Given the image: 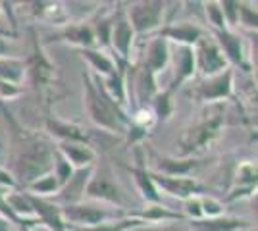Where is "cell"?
<instances>
[{"instance_id":"19","label":"cell","mask_w":258,"mask_h":231,"mask_svg":"<svg viewBox=\"0 0 258 231\" xmlns=\"http://www.w3.org/2000/svg\"><path fill=\"white\" fill-rule=\"evenodd\" d=\"M54 41H62V43H70L74 46L83 48H95V33L93 27L87 23H70L66 25L60 33L54 35Z\"/></svg>"},{"instance_id":"27","label":"cell","mask_w":258,"mask_h":231,"mask_svg":"<svg viewBox=\"0 0 258 231\" xmlns=\"http://www.w3.org/2000/svg\"><path fill=\"white\" fill-rule=\"evenodd\" d=\"M29 73H31L35 85H43V87H48L50 79L54 77V67L46 62V58L43 56L41 48L35 43V50H33L31 62H29Z\"/></svg>"},{"instance_id":"39","label":"cell","mask_w":258,"mask_h":231,"mask_svg":"<svg viewBox=\"0 0 258 231\" xmlns=\"http://www.w3.org/2000/svg\"><path fill=\"white\" fill-rule=\"evenodd\" d=\"M133 231H185L183 227H177V225H168V223H164V225H145V227H137V229Z\"/></svg>"},{"instance_id":"13","label":"cell","mask_w":258,"mask_h":231,"mask_svg":"<svg viewBox=\"0 0 258 231\" xmlns=\"http://www.w3.org/2000/svg\"><path fill=\"white\" fill-rule=\"evenodd\" d=\"M27 197H29V202H31L33 212H35V220L39 223H44L50 231H66V223L62 220V214H60V206L56 202L35 197L29 193H27Z\"/></svg>"},{"instance_id":"42","label":"cell","mask_w":258,"mask_h":231,"mask_svg":"<svg viewBox=\"0 0 258 231\" xmlns=\"http://www.w3.org/2000/svg\"><path fill=\"white\" fill-rule=\"evenodd\" d=\"M0 37H4V39H8V37H16V33H12L8 29H4V27H0Z\"/></svg>"},{"instance_id":"5","label":"cell","mask_w":258,"mask_h":231,"mask_svg":"<svg viewBox=\"0 0 258 231\" xmlns=\"http://www.w3.org/2000/svg\"><path fill=\"white\" fill-rule=\"evenodd\" d=\"M195 67L203 73V77H212L222 73L229 67L226 56L222 54L220 46L216 44L212 35H203L193 46Z\"/></svg>"},{"instance_id":"29","label":"cell","mask_w":258,"mask_h":231,"mask_svg":"<svg viewBox=\"0 0 258 231\" xmlns=\"http://www.w3.org/2000/svg\"><path fill=\"white\" fill-rule=\"evenodd\" d=\"M172 97H173V93L168 87L162 89V91H158V93L154 95V99H152V108H154V116H156L158 120H162V121L170 120V116H172V112H173Z\"/></svg>"},{"instance_id":"25","label":"cell","mask_w":258,"mask_h":231,"mask_svg":"<svg viewBox=\"0 0 258 231\" xmlns=\"http://www.w3.org/2000/svg\"><path fill=\"white\" fill-rule=\"evenodd\" d=\"M81 58H85L87 62L91 64V67L95 69V75L98 77H108L110 73L116 71V66H118L114 62V58H110L106 52H102L98 48H83Z\"/></svg>"},{"instance_id":"14","label":"cell","mask_w":258,"mask_h":231,"mask_svg":"<svg viewBox=\"0 0 258 231\" xmlns=\"http://www.w3.org/2000/svg\"><path fill=\"white\" fill-rule=\"evenodd\" d=\"M216 44L220 46L222 54L226 56L227 64L231 66H245V50H243V41L233 29H222V31H212Z\"/></svg>"},{"instance_id":"17","label":"cell","mask_w":258,"mask_h":231,"mask_svg":"<svg viewBox=\"0 0 258 231\" xmlns=\"http://www.w3.org/2000/svg\"><path fill=\"white\" fill-rule=\"evenodd\" d=\"M205 35V31L189 22L173 23V25H166L160 31V37L166 41H173L179 46H195V43Z\"/></svg>"},{"instance_id":"21","label":"cell","mask_w":258,"mask_h":231,"mask_svg":"<svg viewBox=\"0 0 258 231\" xmlns=\"http://www.w3.org/2000/svg\"><path fill=\"white\" fill-rule=\"evenodd\" d=\"M168 62H170V46H168V41L158 35V37L151 39V43L147 46V54H145L143 66L156 75L158 71H162L164 67L168 66Z\"/></svg>"},{"instance_id":"28","label":"cell","mask_w":258,"mask_h":231,"mask_svg":"<svg viewBox=\"0 0 258 231\" xmlns=\"http://www.w3.org/2000/svg\"><path fill=\"white\" fill-rule=\"evenodd\" d=\"M25 73V64L22 60H14L8 56L0 58V81L10 83V85H20Z\"/></svg>"},{"instance_id":"6","label":"cell","mask_w":258,"mask_h":231,"mask_svg":"<svg viewBox=\"0 0 258 231\" xmlns=\"http://www.w3.org/2000/svg\"><path fill=\"white\" fill-rule=\"evenodd\" d=\"M231 93H233V67H227L222 73L205 77L201 83H197L189 91V97H193L197 102L216 104L220 100L229 99Z\"/></svg>"},{"instance_id":"23","label":"cell","mask_w":258,"mask_h":231,"mask_svg":"<svg viewBox=\"0 0 258 231\" xmlns=\"http://www.w3.org/2000/svg\"><path fill=\"white\" fill-rule=\"evenodd\" d=\"M46 131L54 135L56 139H60V143L68 141V143L89 144V135L76 123H68V121L56 120V118H46Z\"/></svg>"},{"instance_id":"15","label":"cell","mask_w":258,"mask_h":231,"mask_svg":"<svg viewBox=\"0 0 258 231\" xmlns=\"http://www.w3.org/2000/svg\"><path fill=\"white\" fill-rule=\"evenodd\" d=\"M135 158H137V166L127 168V170H129V174L133 176V179H135V185L139 189L141 197L145 198L147 202H151V204H162L160 191L152 183L151 176H149V170H147L145 160H143V152H141L139 148H137V152H135Z\"/></svg>"},{"instance_id":"24","label":"cell","mask_w":258,"mask_h":231,"mask_svg":"<svg viewBox=\"0 0 258 231\" xmlns=\"http://www.w3.org/2000/svg\"><path fill=\"white\" fill-rule=\"evenodd\" d=\"M151 225L147 221L139 220L135 216H123V218H112V220L100 221L91 227H66V231H133L137 227Z\"/></svg>"},{"instance_id":"40","label":"cell","mask_w":258,"mask_h":231,"mask_svg":"<svg viewBox=\"0 0 258 231\" xmlns=\"http://www.w3.org/2000/svg\"><path fill=\"white\" fill-rule=\"evenodd\" d=\"M8 52H10V44H8V41L4 37H0V58L8 56Z\"/></svg>"},{"instance_id":"31","label":"cell","mask_w":258,"mask_h":231,"mask_svg":"<svg viewBox=\"0 0 258 231\" xmlns=\"http://www.w3.org/2000/svg\"><path fill=\"white\" fill-rule=\"evenodd\" d=\"M112 22H114V14H112V16H104V18H100V20L95 23V27H93V33H95V44H98L100 48H110Z\"/></svg>"},{"instance_id":"12","label":"cell","mask_w":258,"mask_h":231,"mask_svg":"<svg viewBox=\"0 0 258 231\" xmlns=\"http://www.w3.org/2000/svg\"><path fill=\"white\" fill-rule=\"evenodd\" d=\"M152 166H154V174L168 177H189L195 170L201 166L199 160L195 158H173V156H152Z\"/></svg>"},{"instance_id":"26","label":"cell","mask_w":258,"mask_h":231,"mask_svg":"<svg viewBox=\"0 0 258 231\" xmlns=\"http://www.w3.org/2000/svg\"><path fill=\"white\" fill-rule=\"evenodd\" d=\"M131 216H135V218H139V220L147 221V223H168V221H183L185 220V216H183L181 212H173V210L166 208L164 204H151V206H147V208L143 210V212H137V214H131Z\"/></svg>"},{"instance_id":"43","label":"cell","mask_w":258,"mask_h":231,"mask_svg":"<svg viewBox=\"0 0 258 231\" xmlns=\"http://www.w3.org/2000/svg\"><path fill=\"white\" fill-rule=\"evenodd\" d=\"M239 231H256V227H252V225H250V227H245V229H239Z\"/></svg>"},{"instance_id":"9","label":"cell","mask_w":258,"mask_h":231,"mask_svg":"<svg viewBox=\"0 0 258 231\" xmlns=\"http://www.w3.org/2000/svg\"><path fill=\"white\" fill-rule=\"evenodd\" d=\"M149 176H151L152 183L156 185L158 191L162 189L164 193L181 198V200H187L189 197H201L208 191L205 185H201L193 177H168L154 174V172H149Z\"/></svg>"},{"instance_id":"20","label":"cell","mask_w":258,"mask_h":231,"mask_svg":"<svg viewBox=\"0 0 258 231\" xmlns=\"http://www.w3.org/2000/svg\"><path fill=\"white\" fill-rule=\"evenodd\" d=\"M133 93H135V99H137L141 108H147V104H151L154 95L158 93L156 75L152 71H149L145 66H141L135 71V77H133Z\"/></svg>"},{"instance_id":"38","label":"cell","mask_w":258,"mask_h":231,"mask_svg":"<svg viewBox=\"0 0 258 231\" xmlns=\"http://www.w3.org/2000/svg\"><path fill=\"white\" fill-rule=\"evenodd\" d=\"M0 187H2V189L18 187V183L14 181V177L10 176V172H8L6 168H0Z\"/></svg>"},{"instance_id":"2","label":"cell","mask_w":258,"mask_h":231,"mask_svg":"<svg viewBox=\"0 0 258 231\" xmlns=\"http://www.w3.org/2000/svg\"><path fill=\"white\" fill-rule=\"evenodd\" d=\"M81 79H83V102H85V110L91 121L112 133L123 131L125 127H129L131 120L125 116L123 108L118 106L104 93L100 77L83 73Z\"/></svg>"},{"instance_id":"11","label":"cell","mask_w":258,"mask_h":231,"mask_svg":"<svg viewBox=\"0 0 258 231\" xmlns=\"http://www.w3.org/2000/svg\"><path fill=\"white\" fill-rule=\"evenodd\" d=\"M93 172H95V166H87V168L74 170L72 177H70L64 185L58 189V193H56V202H58V206L83 202L87 183H89V179L93 176Z\"/></svg>"},{"instance_id":"34","label":"cell","mask_w":258,"mask_h":231,"mask_svg":"<svg viewBox=\"0 0 258 231\" xmlns=\"http://www.w3.org/2000/svg\"><path fill=\"white\" fill-rule=\"evenodd\" d=\"M220 8L224 14V22H226L227 29H233L235 25H239V2L224 0V2H220Z\"/></svg>"},{"instance_id":"3","label":"cell","mask_w":258,"mask_h":231,"mask_svg":"<svg viewBox=\"0 0 258 231\" xmlns=\"http://www.w3.org/2000/svg\"><path fill=\"white\" fill-rule=\"evenodd\" d=\"M222 123H224V106L220 102L210 104L201 114V118L191 123V127H187L179 137V156L191 158L193 154L210 146L222 131Z\"/></svg>"},{"instance_id":"18","label":"cell","mask_w":258,"mask_h":231,"mask_svg":"<svg viewBox=\"0 0 258 231\" xmlns=\"http://www.w3.org/2000/svg\"><path fill=\"white\" fill-rule=\"evenodd\" d=\"M245 227H250V221L243 218H231V216L189 220V231H239Z\"/></svg>"},{"instance_id":"16","label":"cell","mask_w":258,"mask_h":231,"mask_svg":"<svg viewBox=\"0 0 258 231\" xmlns=\"http://www.w3.org/2000/svg\"><path fill=\"white\" fill-rule=\"evenodd\" d=\"M56 150L72 164L74 170L87 168V166H95V160H97V152L89 144H83V143H68V141H62V143L56 144Z\"/></svg>"},{"instance_id":"10","label":"cell","mask_w":258,"mask_h":231,"mask_svg":"<svg viewBox=\"0 0 258 231\" xmlns=\"http://www.w3.org/2000/svg\"><path fill=\"white\" fill-rule=\"evenodd\" d=\"M135 41V31L131 29L129 20L125 16V10L118 4V10L114 14V22H112V35H110V48L118 52L119 62L129 64V54H131V46Z\"/></svg>"},{"instance_id":"22","label":"cell","mask_w":258,"mask_h":231,"mask_svg":"<svg viewBox=\"0 0 258 231\" xmlns=\"http://www.w3.org/2000/svg\"><path fill=\"white\" fill-rule=\"evenodd\" d=\"M195 71H197V67H195L193 46H179L177 56H175V77L168 89L175 93L177 87H181L185 81H189L195 75Z\"/></svg>"},{"instance_id":"7","label":"cell","mask_w":258,"mask_h":231,"mask_svg":"<svg viewBox=\"0 0 258 231\" xmlns=\"http://www.w3.org/2000/svg\"><path fill=\"white\" fill-rule=\"evenodd\" d=\"M85 195L89 198L104 200V202L116 204V206H121V208L127 204L125 193L116 183V179L112 176L110 168H100V170H97V166H95V172H93V176H91L89 183H87Z\"/></svg>"},{"instance_id":"35","label":"cell","mask_w":258,"mask_h":231,"mask_svg":"<svg viewBox=\"0 0 258 231\" xmlns=\"http://www.w3.org/2000/svg\"><path fill=\"white\" fill-rule=\"evenodd\" d=\"M201 208H203V218H216V216H224V204L214 197H201Z\"/></svg>"},{"instance_id":"37","label":"cell","mask_w":258,"mask_h":231,"mask_svg":"<svg viewBox=\"0 0 258 231\" xmlns=\"http://www.w3.org/2000/svg\"><path fill=\"white\" fill-rule=\"evenodd\" d=\"M203 197V195H201ZM201 197H189L185 200V208H183V216L189 220H201L203 218V208H201Z\"/></svg>"},{"instance_id":"41","label":"cell","mask_w":258,"mask_h":231,"mask_svg":"<svg viewBox=\"0 0 258 231\" xmlns=\"http://www.w3.org/2000/svg\"><path fill=\"white\" fill-rule=\"evenodd\" d=\"M12 225L14 223L10 220H6L4 216H0V231H12Z\"/></svg>"},{"instance_id":"4","label":"cell","mask_w":258,"mask_h":231,"mask_svg":"<svg viewBox=\"0 0 258 231\" xmlns=\"http://www.w3.org/2000/svg\"><path fill=\"white\" fill-rule=\"evenodd\" d=\"M164 12H166V2L141 0V2L129 4L125 16H127L129 25L135 31V35H145L160 27L162 20H164Z\"/></svg>"},{"instance_id":"30","label":"cell","mask_w":258,"mask_h":231,"mask_svg":"<svg viewBox=\"0 0 258 231\" xmlns=\"http://www.w3.org/2000/svg\"><path fill=\"white\" fill-rule=\"evenodd\" d=\"M58 189H60V185H58L56 177H54L52 174H48V176H43V177H39L37 181H33L31 185L27 187V191H29V195L44 198L46 195L58 193Z\"/></svg>"},{"instance_id":"32","label":"cell","mask_w":258,"mask_h":231,"mask_svg":"<svg viewBox=\"0 0 258 231\" xmlns=\"http://www.w3.org/2000/svg\"><path fill=\"white\" fill-rule=\"evenodd\" d=\"M72 174H74V168H72V164L66 160L62 154L54 152V164H52V176L56 177V181H58V185L62 187L66 181L72 177Z\"/></svg>"},{"instance_id":"33","label":"cell","mask_w":258,"mask_h":231,"mask_svg":"<svg viewBox=\"0 0 258 231\" xmlns=\"http://www.w3.org/2000/svg\"><path fill=\"white\" fill-rule=\"evenodd\" d=\"M205 14L208 18V23L212 25V31L227 29L226 22H224V14H222V8H220V2H206Z\"/></svg>"},{"instance_id":"36","label":"cell","mask_w":258,"mask_h":231,"mask_svg":"<svg viewBox=\"0 0 258 231\" xmlns=\"http://www.w3.org/2000/svg\"><path fill=\"white\" fill-rule=\"evenodd\" d=\"M239 23L248 29H256V10L250 8V4L239 2Z\"/></svg>"},{"instance_id":"44","label":"cell","mask_w":258,"mask_h":231,"mask_svg":"<svg viewBox=\"0 0 258 231\" xmlns=\"http://www.w3.org/2000/svg\"><path fill=\"white\" fill-rule=\"evenodd\" d=\"M0 12H2V2H0Z\"/></svg>"},{"instance_id":"8","label":"cell","mask_w":258,"mask_h":231,"mask_svg":"<svg viewBox=\"0 0 258 231\" xmlns=\"http://www.w3.org/2000/svg\"><path fill=\"white\" fill-rule=\"evenodd\" d=\"M60 214L66 227H91L100 221L112 220V214L106 208H100L97 204H85V202L60 206Z\"/></svg>"},{"instance_id":"1","label":"cell","mask_w":258,"mask_h":231,"mask_svg":"<svg viewBox=\"0 0 258 231\" xmlns=\"http://www.w3.org/2000/svg\"><path fill=\"white\" fill-rule=\"evenodd\" d=\"M4 116L12 123V143L6 170L10 172L18 187L27 189L39 177L52 174L56 144L46 135L23 129L22 125L12 118L10 112L4 110Z\"/></svg>"}]
</instances>
